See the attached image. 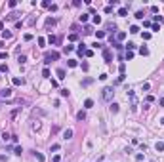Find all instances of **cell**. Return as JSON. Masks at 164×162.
<instances>
[{"label":"cell","mask_w":164,"mask_h":162,"mask_svg":"<svg viewBox=\"0 0 164 162\" xmlns=\"http://www.w3.org/2000/svg\"><path fill=\"white\" fill-rule=\"evenodd\" d=\"M126 48H128V50H134V48H136V44H134V42H128V44H126Z\"/></svg>","instance_id":"23"},{"label":"cell","mask_w":164,"mask_h":162,"mask_svg":"<svg viewBox=\"0 0 164 162\" xmlns=\"http://www.w3.org/2000/svg\"><path fill=\"white\" fill-rule=\"evenodd\" d=\"M111 112H118V103H111Z\"/></svg>","instance_id":"14"},{"label":"cell","mask_w":164,"mask_h":162,"mask_svg":"<svg viewBox=\"0 0 164 162\" xmlns=\"http://www.w3.org/2000/svg\"><path fill=\"white\" fill-rule=\"evenodd\" d=\"M17 61H19V63H21V65H23V63H25V61H27V57H25V55H19V57H17Z\"/></svg>","instance_id":"19"},{"label":"cell","mask_w":164,"mask_h":162,"mask_svg":"<svg viewBox=\"0 0 164 162\" xmlns=\"http://www.w3.org/2000/svg\"><path fill=\"white\" fill-rule=\"evenodd\" d=\"M34 156H36L38 162H44V155H42V153H34Z\"/></svg>","instance_id":"13"},{"label":"cell","mask_w":164,"mask_h":162,"mask_svg":"<svg viewBox=\"0 0 164 162\" xmlns=\"http://www.w3.org/2000/svg\"><path fill=\"white\" fill-rule=\"evenodd\" d=\"M160 107H164V99H160Z\"/></svg>","instance_id":"34"},{"label":"cell","mask_w":164,"mask_h":162,"mask_svg":"<svg viewBox=\"0 0 164 162\" xmlns=\"http://www.w3.org/2000/svg\"><path fill=\"white\" fill-rule=\"evenodd\" d=\"M151 38V32H143V40H149Z\"/></svg>","instance_id":"29"},{"label":"cell","mask_w":164,"mask_h":162,"mask_svg":"<svg viewBox=\"0 0 164 162\" xmlns=\"http://www.w3.org/2000/svg\"><path fill=\"white\" fill-rule=\"evenodd\" d=\"M155 149H157L158 153H162V151H164V143H162V141H158V143L155 145Z\"/></svg>","instance_id":"5"},{"label":"cell","mask_w":164,"mask_h":162,"mask_svg":"<svg viewBox=\"0 0 164 162\" xmlns=\"http://www.w3.org/2000/svg\"><path fill=\"white\" fill-rule=\"evenodd\" d=\"M50 151H59V145H57V143H55V145H52V147H50Z\"/></svg>","instance_id":"31"},{"label":"cell","mask_w":164,"mask_h":162,"mask_svg":"<svg viewBox=\"0 0 164 162\" xmlns=\"http://www.w3.org/2000/svg\"><path fill=\"white\" fill-rule=\"evenodd\" d=\"M80 21H82V23H86V21H88V13H82V15H80Z\"/></svg>","instance_id":"20"},{"label":"cell","mask_w":164,"mask_h":162,"mask_svg":"<svg viewBox=\"0 0 164 162\" xmlns=\"http://www.w3.org/2000/svg\"><path fill=\"white\" fill-rule=\"evenodd\" d=\"M2 36H4V38H10V36H12V32H10V31H4V32H2Z\"/></svg>","instance_id":"22"},{"label":"cell","mask_w":164,"mask_h":162,"mask_svg":"<svg viewBox=\"0 0 164 162\" xmlns=\"http://www.w3.org/2000/svg\"><path fill=\"white\" fill-rule=\"evenodd\" d=\"M59 93H61V97H67V95H69V90H61Z\"/></svg>","instance_id":"25"},{"label":"cell","mask_w":164,"mask_h":162,"mask_svg":"<svg viewBox=\"0 0 164 162\" xmlns=\"http://www.w3.org/2000/svg\"><path fill=\"white\" fill-rule=\"evenodd\" d=\"M54 25H55V19H52V17L46 19V27H54Z\"/></svg>","instance_id":"11"},{"label":"cell","mask_w":164,"mask_h":162,"mask_svg":"<svg viewBox=\"0 0 164 162\" xmlns=\"http://www.w3.org/2000/svg\"><path fill=\"white\" fill-rule=\"evenodd\" d=\"M130 32H132V34H137V32H139V27H137V25H132V27H130Z\"/></svg>","instance_id":"10"},{"label":"cell","mask_w":164,"mask_h":162,"mask_svg":"<svg viewBox=\"0 0 164 162\" xmlns=\"http://www.w3.org/2000/svg\"><path fill=\"white\" fill-rule=\"evenodd\" d=\"M113 95H114L113 88H105V90H103V99H105V101H111V99H113Z\"/></svg>","instance_id":"1"},{"label":"cell","mask_w":164,"mask_h":162,"mask_svg":"<svg viewBox=\"0 0 164 162\" xmlns=\"http://www.w3.org/2000/svg\"><path fill=\"white\" fill-rule=\"evenodd\" d=\"M92 105H94L92 99H86V101H84V107H86V109H92Z\"/></svg>","instance_id":"12"},{"label":"cell","mask_w":164,"mask_h":162,"mask_svg":"<svg viewBox=\"0 0 164 162\" xmlns=\"http://www.w3.org/2000/svg\"><path fill=\"white\" fill-rule=\"evenodd\" d=\"M57 76H59V80H63L65 78V69H57Z\"/></svg>","instance_id":"7"},{"label":"cell","mask_w":164,"mask_h":162,"mask_svg":"<svg viewBox=\"0 0 164 162\" xmlns=\"http://www.w3.org/2000/svg\"><path fill=\"white\" fill-rule=\"evenodd\" d=\"M103 57H105V61H107V63H111V52H109V50H105V52H103Z\"/></svg>","instance_id":"8"},{"label":"cell","mask_w":164,"mask_h":162,"mask_svg":"<svg viewBox=\"0 0 164 162\" xmlns=\"http://www.w3.org/2000/svg\"><path fill=\"white\" fill-rule=\"evenodd\" d=\"M84 54H86V57H92V55H94V50H86Z\"/></svg>","instance_id":"27"},{"label":"cell","mask_w":164,"mask_h":162,"mask_svg":"<svg viewBox=\"0 0 164 162\" xmlns=\"http://www.w3.org/2000/svg\"><path fill=\"white\" fill-rule=\"evenodd\" d=\"M67 65H69V67H76V61H75V59H71V61H69Z\"/></svg>","instance_id":"30"},{"label":"cell","mask_w":164,"mask_h":162,"mask_svg":"<svg viewBox=\"0 0 164 162\" xmlns=\"http://www.w3.org/2000/svg\"><path fill=\"white\" fill-rule=\"evenodd\" d=\"M52 59H54V61H55V59H59V54H57V52H52L50 55H46V59H44V63L48 65V63H50Z\"/></svg>","instance_id":"2"},{"label":"cell","mask_w":164,"mask_h":162,"mask_svg":"<svg viewBox=\"0 0 164 162\" xmlns=\"http://www.w3.org/2000/svg\"><path fill=\"white\" fill-rule=\"evenodd\" d=\"M139 54H141V55H149V50H147V48H145V46H143V48H141V50H139Z\"/></svg>","instance_id":"18"},{"label":"cell","mask_w":164,"mask_h":162,"mask_svg":"<svg viewBox=\"0 0 164 162\" xmlns=\"http://www.w3.org/2000/svg\"><path fill=\"white\" fill-rule=\"evenodd\" d=\"M8 6H10V8H15V6H17V2H15V0H10V2H8Z\"/></svg>","instance_id":"21"},{"label":"cell","mask_w":164,"mask_h":162,"mask_svg":"<svg viewBox=\"0 0 164 162\" xmlns=\"http://www.w3.org/2000/svg\"><path fill=\"white\" fill-rule=\"evenodd\" d=\"M73 137V130H65L63 132V139H71Z\"/></svg>","instance_id":"4"},{"label":"cell","mask_w":164,"mask_h":162,"mask_svg":"<svg viewBox=\"0 0 164 162\" xmlns=\"http://www.w3.org/2000/svg\"><path fill=\"white\" fill-rule=\"evenodd\" d=\"M76 118H78V120H84V118H86V112H84V111L76 112Z\"/></svg>","instance_id":"15"},{"label":"cell","mask_w":164,"mask_h":162,"mask_svg":"<svg viewBox=\"0 0 164 162\" xmlns=\"http://www.w3.org/2000/svg\"><path fill=\"white\" fill-rule=\"evenodd\" d=\"M0 73H8V65H0Z\"/></svg>","instance_id":"26"},{"label":"cell","mask_w":164,"mask_h":162,"mask_svg":"<svg viewBox=\"0 0 164 162\" xmlns=\"http://www.w3.org/2000/svg\"><path fill=\"white\" fill-rule=\"evenodd\" d=\"M0 95H2V97H12V90H10V88H6V90H2V92H0Z\"/></svg>","instance_id":"3"},{"label":"cell","mask_w":164,"mask_h":162,"mask_svg":"<svg viewBox=\"0 0 164 162\" xmlns=\"http://www.w3.org/2000/svg\"><path fill=\"white\" fill-rule=\"evenodd\" d=\"M94 23H101V17L99 15H94Z\"/></svg>","instance_id":"28"},{"label":"cell","mask_w":164,"mask_h":162,"mask_svg":"<svg viewBox=\"0 0 164 162\" xmlns=\"http://www.w3.org/2000/svg\"><path fill=\"white\" fill-rule=\"evenodd\" d=\"M116 38H118V40H124V38H126V32H116Z\"/></svg>","instance_id":"17"},{"label":"cell","mask_w":164,"mask_h":162,"mask_svg":"<svg viewBox=\"0 0 164 162\" xmlns=\"http://www.w3.org/2000/svg\"><path fill=\"white\" fill-rule=\"evenodd\" d=\"M118 15H128V8H118Z\"/></svg>","instance_id":"6"},{"label":"cell","mask_w":164,"mask_h":162,"mask_svg":"<svg viewBox=\"0 0 164 162\" xmlns=\"http://www.w3.org/2000/svg\"><path fill=\"white\" fill-rule=\"evenodd\" d=\"M46 40H48V42H50V44H57V38H55L54 34H50V36H48V38H46Z\"/></svg>","instance_id":"9"},{"label":"cell","mask_w":164,"mask_h":162,"mask_svg":"<svg viewBox=\"0 0 164 162\" xmlns=\"http://www.w3.org/2000/svg\"><path fill=\"white\" fill-rule=\"evenodd\" d=\"M8 57V52H0V59H6Z\"/></svg>","instance_id":"32"},{"label":"cell","mask_w":164,"mask_h":162,"mask_svg":"<svg viewBox=\"0 0 164 162\" xmlns=\"http://www.w3.org/2000/svg\"><path fill=\"white\" fill-rule=\"evenodd\" d=\"M42 76H44V78H48V76H50V71H48V69H44V71H42Z\"/></svg>","instance_id":"24"},{"label":"cell","mask_w":164,"mask_h":162,"mask_svg":"<svg viewBox=\"0 0 164 162\" xmlns=\"http://www.w3.org/2000/svg\"><path fill=\"white\" fill-rule=\"evenodd\" d=\"M61 160V158H59V156H54V162H59Z\"/></svg>","instance_id":"33"},{"label":"cell","mask_w":164,"mask_h":162,"mask_svg":"<svg viewBox=\"0 0 164 162\" xmlns=\"http://www.w3.org/2000/svg\"><path fill=\"white\" fill-rule=\"evenodd\" d=\"M23 78H17V76H15V78H13V84H15V86H21V84H23Z\"/></svg>","instance_id":"16"}]
</instances>
